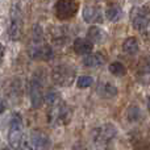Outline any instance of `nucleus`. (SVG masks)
Here are the masks:
<instances>
[{
  "instance_id": "obj_22",
  "label": "nucleus",
  "mask_w": 150,
  "mask_h": 150,
  "mask_svg": "<svg viewBox=\"0 0 150 150\" xmlns=\"http://www.w3.org/2000/svg\"><path fill=\"white\" fill-rule=\"evenodd\" d=\"M18 150H33V148H32L29 140H23L20 144V146H18Z\"/></svg>"
},
{
  "instance_id": "obj_25",
  "label": "nucleus",
  "mask_w": 150,
  "mask_h": 150,
  "mask_svg": "<svg viewBox=\"0 0 150 150\" xmlns=\"http://www.w3.org/2000/svg\"><path fill=\"white\" fill-rule=\"evenodd\" d=\"M0 150H9L8 148H3V149H0Z\"/></svg>"
},
{
  "instance_id": "obj_21",
  "label": "nucleus",
  "mask_w": 150,
  "mask_h": 150,
  "mask_svg": "<svg viewBox=\"0 0 150 150\" xmlns=\"http://www.w3.org/2000/svg\"><path fill=\"white\" fill-rule=\"evenodd\" d=\"M92 83H93V78L88 76V75H82L76 80V86L79 88H88L92 86Z\"/></svg>"
},
{
  "instance_id": "obj_12",
  "label": "nucleus",
  "mask_w": 150,
  "mask_h": 150,
  "mask_svg": "<svg viewBox=\"0 0 150 150\" xmlns=\"http://www.w3.org/2000/svg\"><path fill=\"white\" fill-rule=\"evenodd\" d=\"M23 34V20H21L20 13H13L12 20L9 24V37L12 40H18Z\"/></svg>"
},
{
  "instance_id": "obj_5",
  "label": "nucleus",
  "mask_w": 150,
  "mask_h": 150,
  "mask_svg": "<svg viewBox=\"0 0 150 150\" xmlns=\"http://www.w3.org/2000/svg\"><path fill=\"white\" fill-rule=\"evenodd\" d=\"M75 76H76L75 69L70 65H66V63L55 66L52 73L53 82L57 86H61V87H69V86H71L75 80Z\"/></svg>"
},
{
  "instance_id": "obj_7",
  "label": "nucleus",
  "mask_w": 150,
  "mask_h": 150,
  "mask_svg": "<svg viewBox=\"0 0 150 150\" xmlns=\"http://www.w3.org/2000/svg\"><path fill=\"white\" fill-rule=\"evenodd\" d=\"M78 9H79V3L75 0H59L54 4L55 16L58 20H70L76 15Z\"/></svg>"
},
{
  "instance_id": "obj_10",
  "label": "nucleus",
  "mask_w": 150,
  "mask_h": 150,
  "mask_svg": "<svg viewBox=\"0 0 150 150\" xmlns=\"http://www.w3.org/2000/svg\"><path fill=\"white\" fill-rule=\"evenodd\" d=\"M33 150H46L50 146V140L46 133L42 130H34L32 133V137L29 140Z\"/></svg>"
},
{
  "instance_id": "obj_15",
  "label": "nucleus",
  "mask_w": 150,
  "mask_h": 150,
  "mask_svg": "<svg viewBox=\"0 0 150 150\" xmlns=\"http://www.w3.org/2000/svg\"><path fill=\"white\" fill-rule=\"evenodd\" d=\"M87 40L91 44H103L107 40V34L98 26H90L87 30Z\"/></svg>"
},
{
  "instance_id": "obj_16",
  "label": "nucleus",
  "mask_w": 150,
  "mask_h": 150,
  "mask_svg": "<svg viewBox=\"0 0 150 150\" xmlns=\"http://www.w3.org/2000/svg\"><path fill=\"white\" fill-rule=\"evenodd\" d=\"M105 62V57L101 53H91L83 58V65L86 67H99Z\"/></svg>"
},
{
  "instance_id": "obj_2",
  "label": "nucleus",
  "mask_w": 150,
  "mask_h": 150,
  "mask_svg": "<svg viewBox=\"0 0 150 150\" xmlns=\"http://www.w3.org/2000/svg\"><path fill=\"white\" fill-rule=\"evenodd\" d=\"M30 53L32 58L34 59H50L53 57V50L49 44H46L44 40V33H42L40 26L33 28V38H32L30 45Z\"/></svg>"
},
{
  "instance_id": "obj_4",
  "label": "nucleus",
  "mask_w": 150,
  "mask_h": 150,
  "mask_svg": "<svg viewBox=\"0 0 150 150\" xmlns=\"http://www.w3.org/2000/svg\"><path fill=\"white\" fill-rule=\"evenodd\" d=\"M117 136V129L113 124H103L96 128L92 133V140L98 148L109 146Z\"/></svg>"
},
{
  "instance_id": "obj_13",
  "label": "nucleus",
  "mask_w": 150,
  "mask_h": 150,
  "mask_svg": "<svg viewBox=\"0 0 150 150\" xmlns=\"http://www.w3.org/2000/svg\"><path fill=\"white\" fill-rule=\"evenodd\" d=\"M105 17L108 18L111 23H116L122 17V8L119 3H107L105 8Z\"/></svg>"
},
{
  "instance_id": "obj_14",
  "label": "nucleus",
  "mask_w": 150,
  "mask_h": 150,
  "mask_svg": "<svg viewBox=\"0 0 150 150\" xmlns=\"http://www.w3.org/2000/svg\"><path fill=\"white\" fill-rule=\"evenodd\" d=\"M73 47H74V52L76 53V54L88 55V54H91V52H92L93 44H91L87 38H75Z\"/></svg>"
},
{
  "instance_id": "obj_24",
  "label": "nucleus",
  "mask_w": 150,
  "mask_h": 150,
  "mask_svg": "<svg viewBox=\"0 0 150 150\" xmlns=\"http://www.w3.org/2000/svg\"><path fill=\"white\" fill-rule=\"evenodd\" d=\"M4 111H5V105H4V103L0 100V115H1Z\"/></svg>"
},
{
  "instance_id": "obj_23",
  "label": "nucleus",
  "mask_w": 150,
  "mask_h": 150,
  "mask_svg": "<svg viewBox=\"0 0 150 150\" xmlns=\"http://www.w3.org/2000/svg\"><path fill=\"white\" fill-rule=\"evenodd\" d=\"M3 57H4V46L0 44V62L3 61Z\"/></svg>"
},
{
  "instance_id": "obj_11",
  "label": "nucleus",
  "mask_w": 150,
  "mask_h": 150,
  "mask_svg": "<svg viewBox=\"0 0 150 150\" xmlns=\"http://www.w3.org/2000/svg\"><path fill=\"white\" fill-rule=\"evenodd\" d=\"M96 92L103 99H112L119 93V90H117L116 86L109 82H100L96 87Z\"/></svg>"
},
{
  "instance_id": "obj_3",
  "label": "nucleus",
  "mask_w": 150,
  "mask_h": 150,
  "mask_svg": "<svg viewBox=\"0 0 150 150\" xmlns=\"http://www.w3.org/2000/svg\"><path fill=\"white\" fill-rule=\"evenodd\" d=\"M130 24L138 32H145L150 25V5L137 4L132 7L129 13Z\"/></svg>"
},
{
  "instance_id": "obj_8",
  "label": "nucleus",
  "mask_w": 150,
  "mask_h": 150,
  "mask_svg": "<svg viewBox=\"0 0 150 150\" xmlns=\"http://www.w3.org/2000/svg\"><path fill=\"white\" fill-rule=\"evenodd\" d=\"M83 20L88 24L95 23H103V13L99 3L96 1H88L83 7Z\"/></svg>"
},
{
  "instance_id": "obj_26",
  "label": "nucleus",
  "mask_w": 150,
  "mask_h": 150,
  "mask_svg": "<svg viewBox=\"0 0 150 150\" xmlns=\"http://www.w3.org/2000/svg\"><path fill=\"white\" fill-rule=\"evenodd\" d=\"M149 109H150V98H149Z\"/></svg>"
},
{
  "instance_id": "obj_1",
  "label": "nucleus",
  "mask_w": 150,
  "mask_h": 150,
  "mask_svg": "<svg viewBox=\"0 0 150 150\" xmlns=\"http://www.w3.org/2000/svg\"><path fill=\"white\" fill-rule=\"evenodd\" d=\"M44 100L47 104V121L54 127L67 125L71 120V109L61 99L58 92L49 91L44 96Z\"/></svg>"
},
{
  "instance_id": "obj_20",
  "label": "nucleus",
  "mask_w": 150,
  "mask_h": 150,
  "mask_svg": "<svg viewBox=\"0 0 150 150\" xmlns=\"http://www.w3.org/2000/svg\"><path fill=\"white\" fill-rule=\"evenodd\" d=\"M66 28H54V30H52V40L55 44H62L63 40H66Z\"/></svg>"
},
{
  "instance_id": "obj_6",
  "label": "nucleus",
  "mask_w": 150,
  "mask_h": 150,
  "mask_svg": "<svg viewBox=\"0 0 150 150\" xmlns=\"http://www.w3.org/2000/svg\"><path fill=\"white\" fill-rule=\"evenodd\" d=\"M21 141H23V120L20 115L15 113L11 119L8 128V144L11 148L18 149Z\"/></svg>"
},
{
  "instance_id": "obj_19",
  "label": "nucleus",
  "mask_w": 150,
  "mask_h": 150,
  "mask_svg": "<svg viewBox=\"0 0 150 150\" xmlns=\"http://www.w3.org/2000/svg\"><path fill=\"white\" fill-rule=\"evenodd\" d=\"M108 69H109V73L115 75V76H124V75H127V67L120 62H112Z\"/></svg>"
},
{
  "instance_id": "obj_9",
  "label": "nucleus",
  "mask_w": 150,
  "mask_h": 150,
  "mask_svg": "<svg viewBox=\"0 0 150 150\" xmlns=\"http://www.w3.org/2000/svg\"><path fill=\"white\" fill-rule=\"evenodd\" d=\"M29 96H30V103L33 108H40L44 103V90H42V83L40 79L33 78L29 84Z\"/></svg>"
},
{
  "instance_id": "obj_18",
  "label": "nucleus",
  "mask_w": 150,
  "mask_h": 150,
  "mask_svg": "<svg viewBox=\"0 0 150 150\" xmlns=\"http://www.w3.org/2000/svg\"><path fill=\"white\" fill-rule=\"evenodd\" d=\"M127 116H128V120H129L130 122H137L142 119V112H141V109L138 108L137 105H132V107H129V109H128Z\"/></svg>"
},
{
  "instance_id": "obj_17",
  "label": "nucleus",
  "mask_w": 150,
  "mask_h": 150,
  "mask_svg": "<svg viewBox=\"0 0 150 150\" xmlns=\"http://www.w3.org/2000/svg\"><path fill=\"white\" fill-rule=\"evenodd\" d=\"M138 49H140V46H138V41L136 37H128V38L122 42V50H124V53L128 55L137 54Z\"/></svg>"
}]
</instances>
